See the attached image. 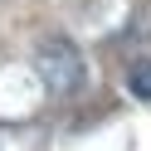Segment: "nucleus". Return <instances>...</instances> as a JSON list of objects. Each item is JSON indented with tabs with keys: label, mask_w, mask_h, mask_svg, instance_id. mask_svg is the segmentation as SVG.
Wrapping results in <instances>:
<instances>
[{
	"label": "nucleus",
	"mask_w": 151,
	"mask_h": 151,
	"mask_svg": "<svg viewBox=\"0 0 151 151\" xmlns=\"http://www.w3.org/2000/svg\"><path fill=\"white\" fill-rule=\"evenodd\" d=\"M34 73L49 88V98H78L83 83H88V63H83V49L63 34H49V39L34 49Z\"/></svg>",
	"instance_id": "nucleus-1"
},
{
	"label": "nucleus",
	"mask_w": 151,
	"mask_h": 151,
	"mask_svg": "<svg viewBox=\"0 0 151 151\" xmlns=\"http://www.w3.org/2000/svg\"><path fill=\"white\" fill-rule=\"evenodd\" d=\"M127 93L137 102H151V59H137L127 68Z\"/></svg>",
	"instance_id": "nucleus-2"
}]
</instances>
